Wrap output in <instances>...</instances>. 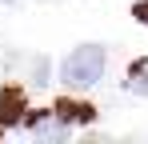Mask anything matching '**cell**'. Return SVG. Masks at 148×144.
<instances>
[{
    "instance_id": "cell-4",
    "label": "cell",
    "mask_w": 148,
    "mask_h": 144,
    "mask_svg": "<svg viewBox=\"0 0 148 144\" xmlns=\"http://www.w3.org/2000/svg\"><path fill=\"white\" fill-rule=\"evenodd\" d=\"M56 112L68 120V124H76V120H80V124H84V120H92V108H88V104H72V100L56 104Z\"/></svg>"
},
{
    "instance_id": "cell-7",
    "label": "cell",
    "mask_w": 148,
    "mask_h": 144,
    "mask_svg": "<svg viewBox=\"0 0 148 144\" xmlns=\"http://www.w3.org/2000/svg\"><path fill=\"white\" fill-rule=\"evenodd\" d=\"M136 20L148 24V0H136Z\"/></svg>"
},
{
    "instance_id": "cell-5",
    "label": "cell",
    "mask_w": 148,
    "mask_h": 144,
    "mask_svg": "<svg viewBox=\"0 0 148 144\" xmlns=\"http://www.w3.org/2000/svg\"><path fill=\"white\" fill-rule=\"evenodd\" d=\"M128 88L136 96H148V64H132V72H128Z\"/></svg>"
},
{
    "instance_id": "cell-3",
    "label": "cell",
    "mask_w": 148,
    "mask_h": 144,
    "mask_svg": "<svg viewBox=\"0 0 148 144\" xmlns=\"http://www.w3.org/2000/svg\"><path fill=\"white\" fill-rule=\"evenodd\" d=\"M20 120H24V92L4 88L0 92V124H20Z\"/></svg>"
},
{
    "instance_id": "cell-2",
    "label": "cell",
    "mask_w": 148,
    "mask_h": 144,
    "mask_svg": "<svg viewBox=\"0 0 148 144\" xmlns=\"http://www.w3.org/2000/svg\"><path fill=\"white\" fill-rule=\"evenodd\" d=\"M28 128H32V140H48V144H64L68 132H72V124L60 116L56 108L52 112H32L28 116Z\"/></svg>"
},
{
    "instance_id": "cell-6",
    "label": "cell",
    "mask_w": 148,
    "mask_h": 144,
    "mask_svg": "<svg viewBox=\"0 0 148 144\" xmlns=\"http://www.w3.org/2000/svg\"><path fill=\"white\" fill-rule=\"evenodd\" d=\"M32 84H48V60H32Z\"/></svg>"
},
{
    "instance_id": "cell-1",
    "label": "cell",
    "mask_w": 148,
    "mask_h": 144,
    "mask_svg": "<svg viewBox=\"0 0 148 144\" xmlns=\"http://www.w3.org/2000/svg\"><path fill=\"white\" fill-rule=\"evenodd\" d=\"M104 64H108L104 48L100 44H84V48H76L72 56L60 64V84H64L68 92H88L100 76H104Z\"/></svg>"
}]
</instances>
